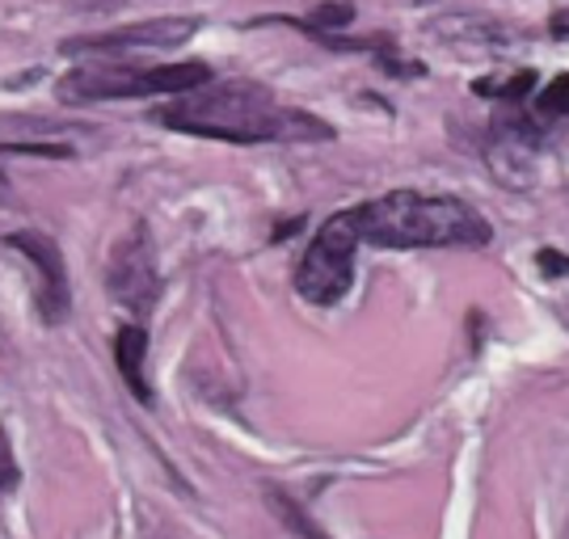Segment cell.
Here are the masks:
<instances>
[{
	"label": "cell",
	"mask_w": 569,
	"mask_h": 539,
	"mask_svg": "<svg viewBox=\"0 0 569 539\" xmlns=\"http://www.w3.org/2000/svg\"><path fill=\"white\" fill-rule=\"evenodd\" d=\"M148 119L182 136L224 143H326L333 140V127L308 110H291L270 89L253 80H224L203 84L194 93L157 106Z\"/></svg>",
	"instance_id": "1"
},
{
	"label": "cell",
	"mask_w": 569,
	"mask_h": 539,
	"mask_svg": "<svg viewBox=\"0 0 569 539\" xmlns=\"http://www.w3.org/2000/svg\"><path fill=\"white\" fill-rule=\"evenodd\" d=\"M359 237L376 249H481L489 244V223L477 207L451 194L392 190L385 199L355 207Z\"/></svg>",
	"instance_id": "2"
},
{
	"label": "cell",
	"mask_w": 569,
	"mask_h": 539,
	"mask_svg": "<svg viewBox=\"0 0 569 539\" xmlns=\"http://www.w3.org/2000/svg\"><path fill=\"white\" fill-rule=\"evenodd\" d=\"M216 72L203 60L186 63H89L56 84L63 106H89V101H127V98H182L211 84Z\"/></svg>",
	"instance_id": "3"
},
{
	"label": "cell",
	"mask_w": 569,
	"mask_h": 539,
	"mask_svg": "<svg viewBox=\"0 0 569 539\" xmlns=\"http://www.w3.org/2000/svg\"><path fill=\"white\" fill-rule=\"evenodd\" d=\"M359 244H363V237H359L355 207L338 211L333 220L321 223V232L312 237L308 253L300 258V270H296L300 300L317 303V308H329V303L342 300L350 291V282H355V249Z\"/></svg>",
	"instance_id": "4"
},
{
	"label": "cell",
	"mask_w": 569,
	"mask_h": 539,
	"mask_svg": "<svg viewBox=\"0 0 569 539\" xmlns=\"http://www.w3.org/2000/svg\"><path fill=\"white\" fill-rule=\"evenodd\" d=\"M106 291L110 300L127 308L131 317H148L161 300V270H157V249L148 228L136 223L127 237L114 244V253L106 261Z\"/></svg>",
	"instance_id": "5"
},
{
	"label": "cell",
	"mask_w": 569,
	"mask_h": 539,
	"mask_svg": "<svg viewBox=\"0 0 569 539\" xmlns=\"http://www.w3.org/2000/svg\"><path fill=\"white\" fill-rule=\"evenodd\" d=\"M536 152H540V127L519 110V101L502 114H493L486 143L493 178L502 186H515V190H528L536 181Z\"/></svg>",
	"instance_id": "6"
},
{
	"label": "cell",
	"mask_w": 569,
	"mask_h": 539,
	"mask_svg": "<svg viewBox=\"0 0 569 539\" xmlns=\"http://www.w3.org/2000/svg\"><path fill=\"white\" fill-rule=\"evenodd\" d=\"M203 18H152L136 21V26H119L106 34H89V39L60 42L63 56H127V51H169L182 47L190 34H199Z\"/></svg>",
	"instance_id": "7"
},
{
	"label": "cell",
	"mask_w": 569,
	"mask_h": 539,
	"mask_svg": "<svg viewBox=\"0 0 569 539\" xmlns=\"http://www.w3.org/2000/svg\"><path fill=\"white\" fill-rule=\"evenodd\" d=\"M9 249H18L21 258L30 261V270L39 275V291H34V308H39L42 325H60L68 317V266H63V253L56 237H47L39 228H21V232H9L4 237Z\"/></svg>",
	"instance_id": "8"
},
{
	"label": "cell",
	"mask_w": 569,
	"mask_h": 539,
	"mask_svg": "<svg viewBox=\"0 0 569 539\" xmlns=\"http://www.w3.org/2000/svg\"><path fill=\"white\" fill-rule=\"evenodd\" d=\"M114 362H119V376L131 388V397L140 400V405H152V383H148V371H143V362H148V333H143V325H122L119 338H114Z\"/></svg>",
	"instance_id": "9"
},
{
	"label": "cell",
	"mask_w": 569,
	"mask_h": 539,
	"mask_svg": "<svg viewBox=\"0 0 569 539\" xmlns=\"http://www.w3.org/2000/svg\"><path fill=\"white\" fill-rule=\"evenodd\" d=\"M266 501H270V510H274V515H279V519L287 522V531H296L300 539H329L326 531L317 527V522L308 519L305 506H300V501L287 498V493L279 489V485H270V489H266Z\"/></svg>",
	"instance_id": "10"
},
{
	"label": "cell",
	"mask_w": 569,
	"mask_h": 539,
	"mask_svg": "<svg viewBox=\"0 0 569 539\" xmlns=\"http://www.w3.org/2000/svg\"><path fill=\"white\" fill-rule=\"evenodd\" d=\"M477 93H486V98H498L515 106V101H523L536 89V72H515V77H498V80H477L472 84Z\"/></svg>",
	"instance_id": "11"
},
{
	"label": "cell",
	"mask_w": 569,
	"mask_h": 539,
	"mask_svg": "<svg viewBox=\"0 0 569 539\" xmlns=\"http://www.w3.org/2000/svg\"><path fill=\"white\" fill-rule=\"evenodd\" d=\"M0 157H42V160H68L72 157V148L68 143H0Z\"/></svg>",
	"instance_id": "12"
},
{
	"label": "cell",
	"mask_w": 569,
	"mask_h": 539,
	"mask_svg": "<svg viewBox=\"0 0 569 539\" xmlns=\"http://www.w3.org/2000/svg\"><path fill=\"white\" fill-rule=\"evenodd\" d=\"M18 460H13V447H9V435H4V426H0V489H18Z\"/></svg>",
	"instance_id": "13"
},
{
	"label": "cell",
	"mask_w": 569,
	"mask_h": 539,
	"mask_svg": "<svg viewBox=\"0 0 569 539\" xmlns=\"http://www.w3.org/2000/svg\"><path fill=\"white\" fill-rule=\"evenodd\" d=\"M540 110H545V114H569V77L552 80L549 93L540 98Z\"/></svg>",
	"instance_id": "14"
},
{
	"label": "cell",
	"mask_w": 569,
	"mask_h": 539,
	"mask_svg": "<svg viewBox=\"0 0 569 539\" xmlns=\"http://www.w3.org/2000/svg\"><path fill=\"white\" fill-rule=\"evenodd\" d=\"M540 266L545 275H569V258H561L557 249H540Z\"/></svg>",
	"instance_id": "15"
},
{
	"label": "cell",
	"mask_w": 569,
	"mask_h": 539,
	"mask_svg": "<svg viewBox=\"0 0 569 539\" xmlns=\"http://www.w3.org/2000/svg\"><path fill=\"white\" fill-rule=\"evenodd\" d=\"M549 34H557V39H569V9H557V13H552Z\"/></svg>",
	"instance_id": "16"
},
{
	"label": "cell",
	"mask_w": 569,
	"mask_h": 539,
	"mask_svg": "<svg viewBox=\"0 0 569 539\" xmlns=\"http://www.w3.org/2000/svg\"><path fill=\"white\" fill-rule=\"evenodd\" d=\"M300 228H305V216H296V220L279 223V228H274V237H270V240H287L291 232H300Z\"/></svg>",
	"instance_id": "17"
}]
</instances>
